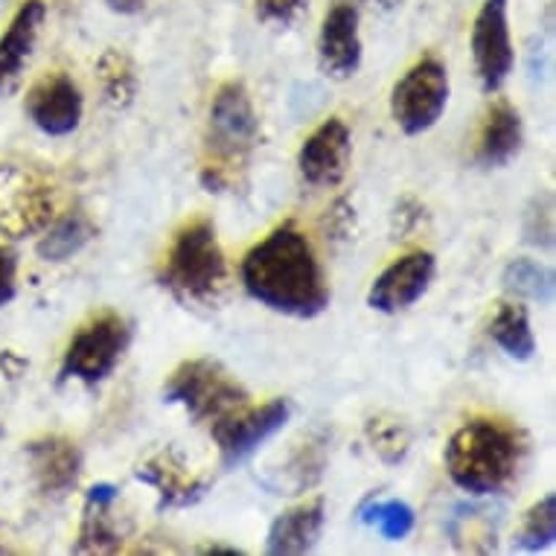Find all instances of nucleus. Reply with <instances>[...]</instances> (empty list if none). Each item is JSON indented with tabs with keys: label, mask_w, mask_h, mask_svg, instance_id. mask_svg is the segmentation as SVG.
<instances>
[{
	"label": "nucleus",
	"mask_w": 556,
	"mask_h": 556,
	"mask_svg": "<svg viewBox=\"0 0 556 556\" xmlns=\"http://www.w3.org/2000/svg\"><path fill=\"white\" fill-rule=\"evenodd\" d=\"M245 292L289 318H318L329 306V286L318 251L294 222H283L242 260Z\"/></svg>",
	"instance_id": "1"
},
{
	"label": "nucleus",
	"mask_w": 556,
	"mask_h": 556,
	"mask_svg": "<svg viewBox=\"0 0 556 556\" xmlns=\"http://www.w3.org/2000/svg\"><path fill=\"white\" fill-rule=\"evenodd\" d=\"M528 434L498 417H472L448 438L443 464L457 490L495 495L516 481L528 460Z\"/></svg>",
	"instance_id": "2"
},
{
	"label": "nucleus",
	"mask_w": 556,
	"mask_h": 556,
	"mask_svg": "<svg viewBox=\"0 0 556 556\" xmlns=\"http://www.w3.org/2000/svg\"><path fill=\"white\" fill-rule=\"evenodd\" d=\"M263 140V128L256 117L251 93L242 83H225L213 93L204 135V164L201 184L211 192H225L248 169V161Z\"/></svg>",
	"instance_id": "3"
},
{
	"label": "nucleus",
	"mask_w": 556,
	"mask_h": 556,
	"mask_svg": "<svg viewBox=\"0 0 556 556\" xmlns=\"http://www.w3.org/2000/svg\"><path fill=\"white\" fill-rule=\"evenodd\" d=\"M161 286L187 303H216L228 286V260L211 219L187 222L161 265Z\"/></svg>",
	"instance_id": "4"
},
{
	"label": "nucleus",
	"mask_w": 556,
	"mask_h": 556,
	"mask_svg": "<svg viewBox=\"0 0 556 556\" xmlns=\"http://www.w3.org/2000/svg\"><path fill=\"white\" fill-rule=\"evenodd\" d=\"M245 384L216 358H187L164 384V402L181 405L195 422H216L248 405Z\"/></svg>",
	"instance_id": "5"
},
{
	"label": "nucleus",
	"mask_w": 556,
	"mask_h": 556,
	"mask_svg": "<svg viewBox=\"0 0 556 556\" xmlns=\"http://www.w3.org/2000/svg\"><path fill=\"white\" fill-rule=\"evenodd\" d=\"M128 344H131V324L117 312H102L83 324L71 338L59 367V382L76 379L88 388H97L117 370Z\"/></svg>",
	"instance_id": "6"
},
{
	"label": "nucleus",
	"mask_w": 556,
	"mask_h": 556,
	"mask_svg": "<svg viewBox=\"0 0 556 556\" xmlns=\"http://www.w3.org/2000/svg\"><path fill=\"white\" fill-rule=\"evenodd\" d=\"M55 219V187L41 169L0 164V233L24 239Z\"/></svg>",
	"instance_id": "7"
},
{
	"label": "nucleus",
	"mask_w": 556,
	"mask_h": 556,
	"mask_svg": "<svg viewBox=\"0 0 556 556\" xmlns=\"http://www.w3.org/2000/svg\"><path fill=\"white\" fill-rule=\"evenodd\" d=\"M448 105V71L446 64L426 55L410 64L391 91V114L402 135L417 137L438 126Z\"/></svg>",
	"instance_id": "8"
},
{
	"label": "nucleus",
	"mask_w": 556,
	"mask_h": 556,
	"mask_svg": "<svg viewBox=\"0 0 556 556\" xmlns=\"http://www.w3.org/2000/svg\"><path fill=\"white\" fill-rule=\"evenodd\" d=\"M292 417V402L271 400L260 408H239L228 417H222L211 426V434L219 446V457L225 469L245 464L248 457L256 455L263 443L280 434Z\"/></svg>",
	"instance_id": "9"
},
{
	"label": "nucleus",
	"mask_w": 556,
	"mask_h": 556,
	"mask_svg": "<svg viewBox=\"0 0 556 556\" xmlns=\"http://www.w3.org/2000/svg\"><path fill=\"white\" fill-rule=\"evenodd\" d=\"M469 47L483 93L502 91L516 64L510 38V0H483L472 21Z\"/></svg>",
	"instance_id": "10"
},
{
	"label": "nucleus",
	"mask_w": 556,
	"mask_h": 556,
	"mask_svg": "<svg viewBox=\"0 0 556 556\" xmlns=\"http://www.w3.org/2000/svg\"><path fill=\"white\" fill-rule=\"evenodd\" d=\"M24 111L33 119V126L47 137H67L83 123L85 97L74 76H67L64 71H50L33 83L24 100Z\"/></svg>",
	"instance_id": "11"
},
{
	"label": "nucleus",
	"mask_w": 556,
	"mask_h": 556,
	"mask_svg": "<svg viewBox=\"0 0 556 556\" xmlns=\"http://www.w3.org/2000/svg\"><path fill=\"white\" fill-rule=\"evenodd\" d=\"M438 271V260L431 251H410V254L393 260L370 286L367 306L382 315H400L410 309L429 292L431 280Z\"/></svg>",
	"instance_id": "12"
},
{
	"label": "nucleus",
	"mask_w": 556,
	"mask_h": 556,
	"mask_svg": "<svg viewBox=\"0 0 556 556\" xmlns=\"http://www.w3.org/2000/svg\"><path fill=\"white\" fill-rule=\"evenodd\" d=\"M320 74L346 83L362 67V33H358V7L353 0H338L324 15L318 33Z\"/></svg>",
	"instance_id": "13"
},
{
	"label": "nucleus",
	"mask_w": 556,
	"mask_h": 556,
	"mask_svg": "<svg viewBox=\"0 0 556 556\" xmlns=\"http://www.w3.org/2000/svg\"><path fill=\"white\" fill-rule=\"evenodd\" d=\"M353 157V135L341 117L324 119L298 152V169L309 187H338Z\"/></svg>",
	"instance_id": "14"
},
{
	"label": "nucleus",
	"mask_w": 556,
	"mask_h": 556,
	"mask_svg": "<svg viewBox=\"0 0 556 556\" xmlns=\"http://www.w3.org/2000/svg\"><path fill=\"white\" fill-rule=\"evenodd\" d=\"M137 481H143L157 493V510H181L199 504L211 493V478L190 472V466L175 448H164L135 469Z\"/></svg>",
	"instance_id": "15"
},
{
	"label": "nucleus",
	"mask_w": 556,
	"mask_h": 556,
	"mask_svg": "<svg viewBox=\"0 0 556 556\" xmlns=\"http://www.w3.org/2000/svg\"><path fill=\"white\" fill-rule=\"evenodd\" d=\"M27 460L36 490L45 498H64L74 493L83 475V452L71 438L45 434L27 443Z\"/></svg>",
	"instance_id": "16"
},
{
	"label": "nucleus",
	"mask_w": 556,
	"mask_h": 556,
	"mask_svg": "<svg viewBox=\"0 0 556 556\" xmlns=\"http://www.w3.org/2000/svg\"><path fill=\"white\" fill-rule=\"evenodd\" d=\"M45 18V0H24L7 24V29L0 33V97H7L18 85L24 67L33 59Z\"/></svg>",
	"instance_id": "17"
},
{
	"label": "nucleus",
	"mask_w": 556,
	"mask_h": 556,
	"mask_svg": "<svg viewBox=\"0 0 556 556\" xmlns=\"http://www.w3.org/2000/svg\"><path fill=\"white\" fill-rule=\"evenodd\" d=\"M521 143H525V123L519 109L507 100H495L483 114L478 143H475V161L486 169H498L519 155Z\"/></svg>",
	"instance_id": "18"
},
{
	"label": "nucleus",
	"mask_w": 556,
	"mask_h": 556,
	"mask_svg": "<svg viewBox=\"0 0 556 556\" xmlns=\"http://www.w3.org/2000/svg\"><path fill=\"white\" fill-rule=\"evenodd\" d=\"M119 498V490L114 483H97L88 490L85 498L83 525L79 536L74 542V554H117L123 547V530L114 519V504Z\"/></svg>",
	"instance_id": "19"
},
{
	"label": "nucleus",
	"mask_w": 556,
	"mask_h": 556,
	"mask_svg": "<svg viewBox=\"0 0 556 556\" xmlns=\"http://www.w3.org/2000/svg\"><path fill=\"white\" fill-rule=\"evenodd\" d=\"M327 521V502L312 498L306 504H298L292 510L280 513L268 528L265 551L271 556H301L309 554L318 545Z\"/></svg>",
	"instance_id": "20"
},
{
	"label": "nucleus",
	"mask_w": 556,
	"mask_h": 556,
	"mask_svg": "<svg viewBox=\"0 0 556 556\" xmlns=\"http://www.w3.org/2000/svg\"><path fill=\"white\" fill-rule=\"evenodd\" d=\"M327 464V438L312 434V438H306L303 443L294 446V452L280 469H274V478L268 481V486L277 495H301L324 478Z\"/></svg>",
	"instance_id": "21"
},
{
	"label": "nucleus",
	"mask_w": 556,
	"mask_h": 556,
	"mask_svg": "<svg viewBox=\"0 0 556 556\" xmlns=\"http://www.w3.org/2000/svg\"><path fill=\"white\" fill-rule=\"evenodd\" d=\"M93 237H97L93 222L83 211H71L47 225L45 237L38 239L36 254L45 263H64V260L79 254Z\"/></svg>",
	"instance_id": "22"
},
{
	"label": "nucleus",
	"mask_w": 556,
	"mask_h": 556,
	"mask_svg": "<svg viewBox=\"0 0 556 556\" xmlns=\"http://www.w3.org/2000/svg\"><path fill=\"white\" fill-rule=\"evenodd\" d=\"M97 83H100L105 105H111L114 111H126L140 91V79H137L131 55L126 50H117V47L102 50L100 62H97Z\"/></svg>",
	"instance_id": "23"
},
{
	"label": "nucleus",
	"mask_w": 556,
	"mask_h": 556,
	"mask_svg": "<svg viewBox=\"0 0 556 556\" xmlns=\"http://www.w3.org/2000/svg\"><path fill=\"white\" fill-rule=\"evenodd\" d=\"M490 338L513 362H530L536 356V338L530 329V315L521 303H498L490 320Z\"/></svg>",
	"instance_id": "24"
},
{
	"label": "nucleus",
	"mask_w": 556,
	"mask_h": 556,
	"mask_svg": "<svg viewBox=\"0 0 556 556\" xmlns=\"http://www.w3.org/2000/svg\"><path fill=\"white\" fill-rule=\"evenodd\" d=\"M502 283L507 292L519 294L525 301L536 303H554V289L556 277L547 265L536 263V260H510L504 265Z\"/></svg>",
	"instance_id": "25"
},
{
	"label": "nucleus",
	"mask_w": 556,
	"mask_h": 556,
	"mask_svg": "<svg viewBox=\"0 0 556 556\" xmlns=\"http://www.w3.org/2000/svg\"><path fill=\"white\" fill-rule=\"evenodd\" d=\"M556 539V495L547 493L539 498L521 519L513 547L525 551V554H539V551H551Z\"/></svg>",
	"instance_id": "26"
},
{
	"label": "nucleus",
	"mask_w": 556,
	"mask_h": 556,
	"mask_svg": "<svg viewBox=\"0 0 556 556\" xmlns=\"http://www.w3.org/2000/svg\"><path fill=\"white\" fill-rule=\"evenodd\" d=\"M362 521L370 525V528L379 530V536L388 539V542H402V539L408 536L410 530H414V510H410L405 502H396V498H388V502H370L358 510Z\"/></svg>",
	"instance_id": "27"
},
{
	"label": "nucleus",
	"mask_w": 556,
	"mask_h": 556,
	"mask_svg": "<svg viewBox=\"0 0 556 556\" xmlns=\"http://www.w3.org/2000/svg\"><path fill=\"white\" fill-rule=\"evenodd\" d=\"M367 443L382 464L396 466L408 455L410 431L405 429V422L393 420V417H374L367 422Z\"/></svg>",
	"instance_id": "28"
},
{
	"label": "nucleus",
	"mask_w": 556,
	"mask_h": 556,
	"mask_svg": "<svg viewBox=\"0 0 556 556\" xmlns=\"http://www.w3.org/2000/svg\"><path fill=\"white\" fill-rule=\"evenodd\" d=\"M525 239L536 248H554V201L547 192L536 195L525 216Z\"/></svg>",
	"instance_id": "29"
},
{
	"label": "nucleus",
	"mask_w": 556,
	"mask_h": 556,
	"mask_svg": "<svg viewBox=\"0 0 556 556\" xmlns=\"http://www.w3.org/2000/svg\"><path fill=\"white\" fill-rule=\"evenodd\" d=\"M309 12V0H254V18L274 27H292Z\"/></svg>",
	"instance_id": "30"
},
{
	"label": "nucleus",
	"mask_w": 556,
	"mask_h": 556,
	"mask_svg": "<svg viewBox=\"0 0 556 556\" xmlns=\"http://www.w3.org/2000/svg\"><path fill=\"white\" fill-rule=\"evenodd\" d=\"M18 292V256L10 245H0V309L10 306Z\"/></svg>",
	"instance_id": "31"
},
{
	"label": "nucleus",
	"mask_w": 556,
	"mask_h": 556,
	"mask_svg": "<svg viewBox=\"0 0 556 556\" xmlns=\"http://www.w3.org/2000/svg\"><path fill=\"white\" fill-rule=\"evenodd\" d=\"M353 207L350 201L341 195V199L332 201V207L327 211V230L332 233V239H346L350 237V228H353Z\"/></svg>",
	"instance_id": "32"
},
{
	"label": "nucleus",
	"mask_w": 556,
	"mask_h": 556,
	"mask_svg": "<svg viewBox=\"0 0 556 556\" xmlns=\"http://www.w3.org/2000/svg\"><path fill=\"white\" fill-rule=\"evenodd\" d=\"M422 213H426L422 211V204H417L414 199H402L400 207H396V216H393V219H402V225L396 222V225H393V233L400 237V233H405V230L414 228V225L422 219Z\"/></svg>",
	"instance_id": "33"
},
{
	"label": "nucleus",
	"mask_w": 556,
	"mask_h": 556,
	"mask_svg": "<svg viewBox=\"0 0 556 556\" xmlns=\"http://www.w3.org/2000/svg\"><path fill=\"white\" fill-rule=\"evenodd\" d=\"M109 10L119 12V15H137V12L147 7V0H105Z\"/></svg>",
	"instance_id": "34"
},
{
	"label": "nucleus",
	"mask_w": 556,
	"mask_h": 556,
	"mask_svg": "<svg viewBox=\"0 0 556 556\" xmlns=\"http://www.w3.org/2000/svg\"><path fill=\"white\" fill-rule=\"evenodd\" d=\"M204 554H242L239 547H225V545H211L204 547Z\"/></svg>",
	"instance_id": "35"
},
{
	"label": "nucleus",
	"mask_w": 556,
	"mask_h": 556,
	"mask_svg": "<svg viewBox=\"0 0 556 556\" xmlns=\"http://www.w3.org/2000/svg\"><path fill=\"white\" fill-rule=\"evenodd\" d=\"M376 3H379V7H382V10H400L402 3H405V0H376Z\"/></svg>",
	"instance_id": "36"
},
{
	"label": "nucleus",
	"mask_w": 556,
	"mask_h": 556,
	"mask_svg": "<svg viewBox=\"0 0 556 556\" xmlns=\"http://www.w3.org/2000/svg\"><path fill=\"white\" fill-rule=\"evenodd\" d=\"M3 551H7V547H3V545H0V554H3Z\"/></svg>",
	"instance_id": "37"
},
{
	"label": "nucleus",
	"mask_w": 556,
	"mask_h": 556,
	"mask_svg": "<svg viewBox=\"0 0 556 556\" xmlns=\"http://www.w3.org/2000/svg\"><path fill=\"white\" fill-rule=\"evenodd\" d=\"M0 438H3V426H0Z\"/></svg>",
	"instance_id": "38"
}]
</instances>
